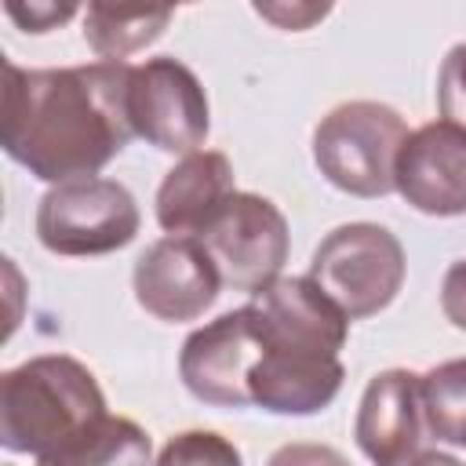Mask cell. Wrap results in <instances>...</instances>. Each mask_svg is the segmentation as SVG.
Instances as JSON below:
<instances>
[{"label":"cell","instance_id":"6da1fadb","mask_svg":"<svg viewBox=\"0 0 466 466\" xmlns=\"http://www.w3.org/2000/svg\"><path fill=\"white\" fill-rule=\"evenodd\" d=\"M0 146L33 178L66 186L98 171L135 138L127 62H84L58 69L4 66Z\"/></svg>","mask_w":466,"mask_h":466},{"label":"cell","instance_id":"7a4b0ae2","mask_svg":"<svg viewBox=\"0 0 466 466\" xmlns=\"http://www.w3.org/2000/svg\"><path fill=\"white\" fill-rule=\"evenodd\" d=\"M262 353L251 371V408L269 415H317L346 379L339 350L350 335V317L309 280L280 277L248 299Z\"/></svg>","mask_w":466,"mask_h":466},{"label":"cell","instance_id":"3957f363","mask_svg":"<svg viewBox=\"0 0 466 466\" xmlns=\"http://www.w3.org/2000/svg\"><path fill=\"white\" fill-rule=\"evenodd\" d=\"M106 411V393L87 364L66 353L33 357L0 379V444L44 462Z\"/></svg>","mask_w":466,"mask_h":466},{"label":"cell","instance_id":"277c9868","mask_svg":"<svg viewBox=\"0 0 466 466\" xmlns=\"http://www.w3.org/2000/svg\"><path fill=\"white\" fill-rule=\"evenodd\" d=\"M408 135L411 131L393 106L371 98L342 102L313 127V164L335 189L375 200L393 193L397 157Z\"/></svg>","mask_w":466,"mask_h":466},{"label":"cell","instance_id":"5b68a950","mask_svg":"<svg viewBox=\"0 0 466 466\" xmlns=\"http://www.w3.org/2000/svg\"><path fill=\"white\" fill-rule=\"evenodd\" d=\"M408 258L400 240L379 222L335 226L309 258V280L350 317L382 313L404 288Z\"/></svg>","mask_w":466,"mask_h":466},{"label":"cell","instance_id":"8992f818","mask_svg":"<svg viewBox=\"0 0 466 466\" xmlns=\"http://www.w3.org/2000/svg\"><path fill=\"white\" fill-rule=\"evenodd\" d=\"M138 204L116 178H84L51 186L36 204V240L51 255L91 258L120 251L138 233Z\"/></svg>","mask_w":466,"mask_h":466},{"label":"cell","instance_id":"52a82bcc","mask_svg":"<svg viewBox=\"0 0 466 466\" xmlns=\"http://www.w3.org/2000/svg\"><path fill=\"white\" fill-rule=\"evenodd\" d=\"M211 255L222 288L258 295L273 280L291 251V233L284 211L262 193H233L229 204L193 237Z\"/></svg>","mask_w":466,"mask_h":466},{"label":"cell","instance_id":"ba28073f","mask_svg":"<svg viewBox=\"0 0 466 466\" xmlns=\"http://www.w3.org/2000/svg\"><path fill=\"white\" fill-rule=\"evenodd\" d=\"M127 109H131L135 138H146L160 153L189 157L200 153V146L208 142L211 131L208 95L197 73L171 55H157L135 66Z\"/></svg>","mask_w":466,"mask_h":466},{"label":"cell","instance_id":"9c48e42d","mask_svg":"<svg viewBox=\"0 0 466 466\" xmlns=\"http://www.w3.org/2000/svg\"><path fill=\"white\" fill-rule=\"evenodd\" d=\"M262 353V335L248 302L229 309L204 328L189 331L178 350V379L182 386L211 408H251V371Z\"/></svg>","mask_w":466,"mask_h":466},{"label":"cell","instance_id":"30bf717a","mask_svg":"<svg viewBox=\"0 0 466 466\" xmlns=\"http://www.w3.org/2000/svg\"><path fill=\"white\" fill-rule=\"evenodd\" d=\"M131 288H135V302L149 317L164 324H186L215 306L222 291V277L200 240L160 237L138 255Z\"/></svg>","mask_w":466,"mask_h":466},{"label":"cell","instance_id":"8fae6325","mask_svg":"<svg viewBox=\"0 0 466 466\" xmlns=\"http://www.w3.org/2000/svg\"><path fill=\"white\" fill-rule=\"evenodd\" d=\"M353 437L371 466H411L426 441L422 375L408 368L371 375L357 404Z\"/></svg>","mask_w":466,"mask_h":466},{"label":"cell","instance_id":"7c38bea8","mask_svg":"<svg viewBox=\"0 0 466 466\" xmlns=\"http://www.w3.org/2000/svg\"><path fill=\"white\" fill-rule=\"evenodd\" d=\"M393 189L422 215H466V127L451 120L415 127L400 146Z\"/></svg>","mask_w":466,"mask_h":466},{"label":"cell","instance_id":"4fadbf2b","mask_svg":"<svg viewBox=\"0 0 466 466\" xmlns=\"http://www.w3.org/2000/svg\"><path fill=\"white\" fill-rule=\"evenodd\" d=\"M237 193V175L226 153L200 149L182 157L157 189V222L167 237H197Z\"/></svg>","mask_w":466,"mask_h":466},{"label":"cell","instance_id":"5bb4252c","mask_svg":"<svg viewBox=\"0 0 466 466\" xmlns=\"http://www.w3.org/2000/svg\"><path fill=\"white\" fill-rule=\"evenodd\" d=\"M36 466H153V441L138 422L124 415H102L76 441Z\"/></svg>","mask_w":466,"mask_h":466},{"label":"cell","instance_id":"9a60e30c","mask_svg":"<svg viewBox=\"0 0 466 466\" xmlns=\"http://www.w3.org/2000/svg\"><path fill=\"white\" fill-rule=\"evenodd\" d=\"M171 22V7H84V40L102 62H124L127 55L149 47Z\"/></svg>","mask_w":466,"mask_h":466},{"label":"cell","instance_id":"2e32d148","mask_svg":"<svg viewBox=\"0 0 466 466\" xmlns=\"http://www.w3.org/2000/svg\"><path fill=\"white\" fill-rule=\"evenodd\" d=\"M422 419L430 437L466 448V357L444 360L422 375Z\"/></svg>","mask_w":466,"mask_h":466},{"label":"cell","instance_id":"e0dca14e","mask_svg":"<svg viewBox=\"0 0 466 466\" xmlns=\"http://www.w3.org/2000/svg\"><path fill=\"white\" fill-rule=\"evenodd\" d=\"M153 466H244L233 441H226L215 430H186L175 433Z\"/></svg>","mask_w":466,"mask_h":466},{"label":"cell","instance_id":"ac0fdd59","mask_svg":"<svg viewBox=\"0 0 466 466\" xmlns=\"http://www.w3.org/2000/svg\"><path fill=\"white\" fill-rule=\"evenodd\" d=\"M437 109H441V120H451V124L466 127V40L455 44L441 62Z\"/></svg>","mask_w":466,"mask_h":466},{"label":"cell","instance_id":"d6986e66","mask_svg":"<svg viewBox=\"0 0 466 466\" xmlns=\"http://www.w3.org/2000/svg\"><path fill=\"white\" fill-rule=\"evenodd\" d=\"M266 466H350V459L342 451H335L331 444H309V441H291L280 444Z\"/></svg>","mask_w":466,"mask_h":466},{"label":"cell","instance_id":"ffe728a7","mask_svg":"<svg viewBox=\"0 0 466 466\" xmlns=\"http://www.w3.org/2000/svg\"><path fill=\"white\" fill-rule=\"evenodd\" d=\"M4 11L25 33H51V29H58L62 22H69L76 15V4H29V7L25 4H7Z\"/></svg>","mask_w":466,"mask_h":466},{"label":"cell","instance_id":"44dd1931","mask_svg":"<svg viewBox=\"0 0 466 466\" xmlns=\"http://www.w3.org/2000/svg\"><path fill=\"white\" fill-rule=\"evenodd\" d=\"M441 309L451 328L466 331V258L451 262L441 280Z\"/></svg>","mask_w":466,"mask_h":466},{"label":"cell","instance_id":"7402d4cb","mask_svg":"<svg viewBox=\"0 0 466 466\" xmlns=\"http://www.w3.org/2000/svg\"><path fill=\"white\" fill-rule=\"evenodd\" d=\"M255 15L277 22L280 29H306L313 18H324L328 7H280V4H255Z\"/></svg>","mask_w":466,"mask_h":466},{"label":"cell","instance_id":"603a6c76","mask_svg":"<svg viewBox=\"0 0 466 466\" xmlns=\"http://www.w3.org/2000/svg\"><path fill=\"white\" fill-rule=\"evenodd\" d=\"M411 466H466V462L455 459V455H448V451H422Z\"/></svg>","mask_w":466,"mask_h":466}]
</instances>
